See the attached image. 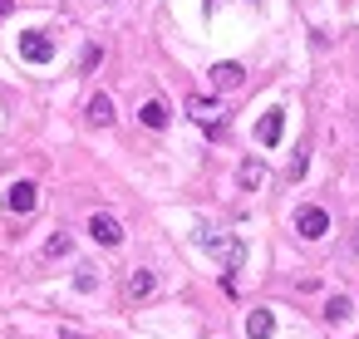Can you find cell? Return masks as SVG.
I'll return each mask as SVG.
<instances>
[{
  "mask_svg": "<svg viewBox=\"0 0 359 339\" xmlns=\"http://www.w3.org/2000/svg\"><path fill=\"white\" fill-rule=\"evenodd\" d=\"M197 246H202V251H212V256L226 265V275L241 265V241H236V236H226V231H217V226H197Z\"/></svg>",
  "mask_w": 359,
  "mask_h": 339,
  "instance_id": "1",
  "label": "cell"
},
{
  "mask_svg": "<svg viewBox=\"0 0 359 339\" xmlns=\"http://www.w3.org/2000/svg\"><path fill=\"white\" fill-rule=\"evenodd\" d=\"M187 113H192V123H197V128H207L212 138L226 128V109H222L217 99H202V94H192V99H187Z\"/></svg>",
  "mask_w": 359,
  "mask_h": 339,
  "instance_id": "2",
  "label": "cell"
},
{
  "mask_svg": "<svg viewBox=\"0 0 359 339\" xmlns=\"http://www.w3.org/2000/svg\"><path fill=\"white\" fill-rule=\"evenodd\" d=\"M20 60H30V64H50V60H55V40H50L45 30H25V35H20Z\"/></svg>",
  "mask_w": 359,
  "mask_h": 339,
  "instance_id": "3",
  "label": "cell"
},
{
  "mask_svg": "<svg viewBox=\"0 0 359 339\" xmlns=\"http://www.w3.org/2000/svg\"><path fill=\"white\" fill-rule=\"evenodd\" d=\"M295 231H300L305 241H320V236L330 231V216H325V207H300V212H295Z\"/></svg>",
  "mask_w": 359,
  "mask_h": 339,
  "instance_id": "4",
  "label": "cell"
},
{
  "mask_svg": "<svg viewBox=\"0 0 359 339\" xmlns=\"http://www.w3.org/2000/svg\"><path fill=\"white\" fill-rule=\"evenodd\" d=\"M89 236H94L99 246H118V241H123V226H118L109 212H94V216H89Z\"/></svg>",
  "mask_w": 359,
  "mask_h": 339,
  "instance_id": "5",
  "label": "cell"
},
{
  "mask_svg": "<svg viewBox=\"0 0 359 339\" xmlns=\"http://www.w3.org/2000/svg\"><path fill=\"white\" fill-rule=\"evenodd\" d=\"M35 202H40V187H35V182H15V187H11V197H6V207H11L15 216L35 212Z\"/></svg>",
  "mask_w": 359,
  "mask_h": 339,
  "instance_id": "6",
  "label": "cell"
},
{
  "mask_svg": "<svg viewBox=\"0 0 359 339\" xmlns=\"http://www.w3.org/2000/svg\"><path fill=\"white\" fill-rule=\"evenodd\" d=\"M153 290H158V275H153V270H143V265L128 270V280H123V295H128V300H148Z\"/></svg>",
  "mask_w": 359,
  "mask_h": 339,
  "instance_id": "7",
  "label": "cell"
},
{
  "mask_svg": "<svg viewBox=\"0 0 359 339\" xmlns=\"http://www.w3.org/2000/svg\"><path fill=\"white\" fill-rule=\"evenodd\" d=\"M280 128H285V113H280V109H271V113H261V123H256V138H261L266 148H276V143H280Z\"/></svg>",
  "mask_w": 359,
  "mask_h": 339,
  "instance_id": "8",
  "label": "cell"
},
{
  "mask_svg": "<svg viewBox=\"0 0 359 339\" xmlns=\"http://www.w3.org/2000/svg\"><path fill=\"white\" fill-rule=\"evenodd\" d=\"M276 334V314L271 310H251L246 314V339H271Z\"/></svg>",
  "mask_w": 359,
  "mask_h": 339,
  "instance_id": "9",
  "label": "cell"
},
{
  "mask_svg": "<svg viewBox=\"0 0 359 339\" xmlns=\"http://www.w3.org/2000/svg\"><path fill=\"white\" fill-rule=\"evenodd\" d=\"M241 79H246L241 64H231V60H226V64H212V84H217V89H241Z\"/></svg>",
  "mask_w": 359,
  "mask_h": 339,
  "instance_id": "10",
  "label": "cell"
},
{
  "mask_svg": "<svg viewBox=\"0 0 359 339\" xmlns=\"http://www.w3.org/2000/svg\"><path fill=\"white\" fill-rule=\"evenodd\" d=\"M138 118H143V128H168V118H172V113H168V104H163V99H148V104L138 109Z\"/></svg>",
  "mask_w": 359,
  "mask_h": 339,
  "instance_id": "11",
  "label": "cell"
},
{
  "mask_svg": "<svg viewBox=\"0 0 359 339\" xmlns=\"http://www.w3.org/2000/svg\"><path fill=\"white\" fill-rule=\"evenodd\" d=\"M89 123H99V128L114 123V99H109V94H94V99H89Z\"/></svg>",
  "mask_w": 359,
  "mask_h": 339,
  "instance_id": "12",
  "label": "cell"
},
{
  "mask_svg": "<svg viewBox=\"0 0 359 339\" xmlns=\"http://www.w3.org/2000/svg\"><path fill=\"white\" fill-rule=\"evenodd\" d=\"M236 177H241V187H246V192H256V187L266 182V167H261V158H246Z\"/></svg>",
  "mask_w": 359,
  "mask_h": 339,
  "instance_id": "13",
  "label": "cell"
},
{
  "mask_svg": "<svg viewBox=\"0 0 359 339\" xmlns=\"http://www.w3.org/2000/svg\"><path fill=\"white\" fill-rule=\"evenodd\" d=\"M349 314H354V300H349V295H334V300L325 305V319H330V324H349Z\"/></svg>",
  "mask_w": 359,
  "mask_h": 339,
  "instance_id": "14",
  "label": "cell"
},
{
  "mask_svg": "<svg viewBox=\"0 0 359 339\" xmlns=\"http://www.w3.org/2000/svg\"><path fill=\"white\" fill-rule=\"evenodd\" d=\"M69 251H74V241H69V236H65V231H60V236H50V241H45V261H60V256H69Z\"/></svg>",
  "mask_w": 359,
  "mask_h": 339,
  "instance_id": "15",
  "label": "cell"
},
{
  "mask_svg": "<svg viewBox=\"0 0 359 339\" xmlns=\"http://www.w3.org/2000/svg\"><path fill=\"white\" fill-rule=\"evenodd\" d=\"M99 60H104V50H99V45H89V50L79 55V74H89V69H94Z\"/></svg>",
  "mask_w": 359,
  "mask_h": 339,
  "instance_id": "16",
  "label": "cell"
},
{
  "mask_svg": "<svg viewBox=\"0 0 359 339\" xmlns=\"http://www.w3.org/2000/svg\"><path fill=\"white\" fill-rule=\"evenodd\" d=\"M305 167H310V158H305V148H300V153L290 158V182H295V177H305Z\"/></svg>",
  "mask_w": 359,
  "mask_h": 339,
  "instance_id": "17",
  "label": "cell"
},
{
  "mask_svg": "<svg viewBox=\"0 0 359 339\" xmlns=\"http://www.w3.org/2000/svg\"><path fill=\"white\" fill-rule=\"evenodd\" d=\"M74 285H79V290H94V285H99V275H94V265H84V270L74 275Z\"/></svg>",
  "mask_w": 359,
  "mask_h": 339,
  "instance_id": "18",
  "label": "cell"
},
{
  "mask_svg": "<svg viewBox=\"0 0 359 339\" xmlns=\"http://www.w3.org/2000/svg\"><path fill=\"white\" fill-rule=\"evenodd\" d=\"M15 11V0H0V15H11Z\"/></svg>",
  "mask_w": 359,
  "mask_h": 339,
  "instance_id": "19",
  "label": "cell"
},
{
  "mask_svg": "<svg viewBox=\"0 0 359 339\" xmlns=\"http://www.w3.org/2000/svg\"><path fill=\"white\" fill-rule=\"evenodd\" d=\"M354 256H359V226H354Z\"/></svg>",
  "mask_w": 359,
  "mask_h": 339,
  "instance_id": "20",
  "label": "cell"
}]
</instances>
